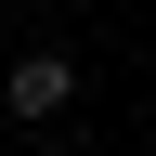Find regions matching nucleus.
Returning <instances> with one entry per match:
<instances>
[{"label":"nucleus","mask_w":156,"mask_h":156,"mask_svg":"<svg viewBox=\"0 0 156 156\" xmlns=\"http://www.w3.org/2000/svg\"><path fill=\"white\" fill-rule=\"evenodd\" d=\"M0 104L26 117V130H52V117L78 104V65H65V52H26V65H0Z\"/></svg>","instance_id":"f257e3e1"}]
</instances>
